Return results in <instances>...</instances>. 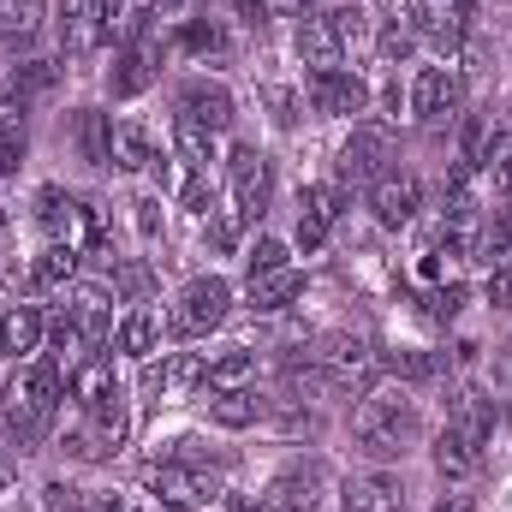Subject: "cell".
Returning <instances> with one entry per match:
<instances>
[{"label": "cell", "mask_w": 512, "mask_h": 512, "mask_svg": "<svg viewBox=\"0 0 512 512\" xmlns=\"http://www.w3.org/2000/svg\"><path fill=\"white\" fill-rule=\"evenodd\" d=\"M72 143L90 167H114V114L102 108H78L72 114Z\"/></svg>", "instance_id": "25"}, {"label": "cell", "mask_w": 512, "mask_h": 512, "mask_svg": "<svg viewBox=\"0 0 512 512\" xmlns=\"http://www.w3.org/2000/svg\"><path fill=\"white\" fill-rule=\"evenodd\" d=\"M72 399H78V411H84V423H90V435L108 447V453H120L131 435V405H126V387L114 376V358H90L84 370H72Z\"/></svg>", "instance_id": "2"}, {"label": "cell", "mask_w": 512, "mask_h": 512, "mask_svg": "<svg viewBox=\"0 0 512 512\" xmlns=\"http://www.w3.org/2000/svg\"><path fill=\"white\" fill-rule=\"evenodd\" d=\"M233 6H239V24H251V30H262V24L274 18V12H268V0H233Z\"/></svg>", "instance_id": "48"}, {"label": "cell", "mask_w": 512, "mask_h": 512, "mask_svg": "<svg viewBox=\"0 0 512 512\" xmlns=\"http://www.w3.org/2000/svg\"><path fill=\"white\" fill-rule=\"evenodd\" d=\"M203 239L215 245V251L227 256V251H239V239H245V221L233 215V209H215L209 221H203Z\"/></svg>", "instance_id": "40"}, {"label": "cell", "mask_w": 512, "mask_h": 512, "mask_svg": "<svg viewBox=\"0 0 512 512\" xmlns=\"http://www.w3.org/2000/svg\"><path fill=\"white\" fill-rule=\"evenodd\" d=\"M36 227L48 233V245H72V251H102L108 245V209L96 197H72L66 185L36 191Z\"/></svg>", "instance_id": "3"}, {"label": "cell", "mask_w": 512, "mask_h": 512, "mask_svg": "<svg viewBox=\"0 0 512 512\" xmlns=\"http://www.w3.org/2000/svg\"><path fill=\"white\" fill-rule=\"evenodd\" d=\"M459 304H465V286H435V292H423V310H429L435 322H453Z\"/></svg>", "instance_id": "44"}, {"label": "cell", "mask_w": 512, "mask_h": 512, "mask_svg": "<svg viewBox=\"0 0 512 512\" xmlns=\"http://www.w3.org/2000/svg\"><path fill=\"white\" fill-rule=\"evenodd\" d=\"M346 512H399L405 507V483L393 477V471H364V477H352L346 483Z\"/></svg>", "instance_id": "19"}, {"label": "cell", "mask_w": 512, "mask_h": 512, "mask_svg": "<svg viewBox=\"0 0 512 512\" xmlns=\"http://www.w3.org/2000/svg\"><path fill=\"white\" fill-rule=\"evenodd\" d=\"M405 18H411L417 42H429L435 54H459V42H465V12H459L453 0H417Z\"/></svg>", "instance_id": "13"}, {"label": "cell", "mask_w": 512, "mask_h": 512, "mask_svg": "<svg viewBox=\"0 0 512 512\" xmlns=\"http://www.w3.org/2000/svg\"><path fill=\"white\" fill-rule=\"evenodd\" d=\"M209 0H149V12L155 18H167V24H185V18H197Z\"/></svg>", "instance_id": "46"}, {"label": "cell", "mask_w": 512, "mask_h": 512, "mask_svg": "<svg viewBox=\"0 0 512 512\" xmlns=\"http://www.w3.org/2000/svg\"><path fill=\"white\" fill-rule=\"evenodd\" d=\"M149 0H102V42H137V36H149Z\"/></svg>", "instance_id": "30"}, {"label": "cell", "mask_w": 512, "mask_h": 512, "mask_svg": "<svg viewBox=\"0 0 512 512\" xmlns=\"http://www.w3.org/2000/svg\"><path fill=\"white\" fill-rule=\"evenodd\" d=\"M42 512H90V501H84L72 483H48V489H42Z\"/></svg>", "instance_id": "45"}, {"label": "cell", "mask_w": 512, "mask_h": 512, "mask_svg": "<svg viewBox=\"0 0 512 512\" xmlns=\"http://www.w3.org/2000/svg\"><path fill=\"white\" fill-rule=\"evenodd\" d=\"M340 185H304L298 191V245H304V256H316L322 245H328V233L340 227Z\"/></svg>", "instance_id": "11"}, {"label": "cell", "mask_w": 512, "mask_h": 512, "mask_svg": "<svg viewBox=\"0 0 512 512\" xmlns=\"http://www.w3.org/2000/svg\"><path fill=\"white\" fill-rule=\"evenodd\" d=\"M376 364H382L387 376H399V382H429V376L441 370V364H435L429 352H382Z\"/></svg>", "instance_id": "38"}, {"label": "cell", "mask_w": 512, "mask_h": 512, "mask_svg": "<svg viewBox=\"0 0 512 512\" xmlns=\"http://www.w3.org/2000/svg\"><path fill=\"white\" fill-rule=\"evenodd\" d=\"M54 30H60V48H66V54L102 48V0H60Z\"/></svg>", "instance_id": "16"}, {"label": "cell", "mask_w": 512, "mask_h": 512, "mask_svg": "<svg viewBox=\"0 0 512 512\" xmlns=\"http://www.w3.org/2000/svg\"><path fill=\"white\" fill-rule=\"evenodd\" d=\"M304 102H310L316 114H328V120H352V114L370 108V84H364L352 66H316V72L304 78Z\"/></svg>", "instance_id": "8"}, {"label": "cell", "mask_w": 512, "mask_h": 512, "mask_svg": "<svg viewBox=\"0 0 512 512\" xmlns=\"http://www.w3.org/2000/svg\"><path fill=\"white\" fill-rule=\"evenodd\" d=\"M66 316L96 340V346H108L114 340V298H108V286H72V304H66Z\"/></svg>", "instance_id": "20"}, {"label": "cell", "mask_w": 512, "mask_h": 512, "mask_svg": "<svg viewBox=\"0 0 512 512\" xmlns=\"http://www.w3.org/2000/svg\"><path fill=\"white\" fill-rule=\"evenodd\" d=\"M262 411H268V399L251 393V387H239V393H203V417L215 429H256Z\"/></svg>", "instance_id": "23"}, {"label": "cell", "mask_w": 512, "mask_h": 512, "mask_svg": "<svg viewBox=\"0 0 512 512\" xmlns=\"http://www.w3.org/2000/svg\"><path fill=\"white\" fill-rule=\"evenodd\" d=\"M42 340H48V316H42L36 304H12V310L0 316V352H6V358H30Z\"/></svg>", "instance_id": "24"}, {"label": "cell", "mask_w": 512, "mask_h": 512, "mask_svg": "<svg viewBox=\"0 0 512 512\" xmlns=\"http://www.w3.org/2000/svg\"><path fill=\"white\" fill-rule=\"evenodd\" d=\"M233 316V286L221 280V274H197V280H185L179 286V298H173V334L179 340H209L221 322Z\"/></svg>", "instance_id": "6"}, {"label": "cell", "mask_w": 512, "mask_h": 512, "mask_svg": "<svg viewBox=\"0 0 512 512\" xmlns=\"http://www.w3.org/2000/svg\"><path fill=\"white\" fill-rule=\"evenodd\" d=\"M179 120H197L203 131H221L233 126V90L227 84H215V78H191L185 90H179Z\"/></svg>", "instance_id": "14"}, {"label": "cell", "mask_w": 512, "mask_h": 512, "mask_svg": "<svg viewBox=\"0 0 512 512\" xmlns=\"http://www.w3.org/2000/svg\"><path fill=\"white\" fill-rule=\"evenodd\" d=\"M298 292H304V274L298 268H274V274H256L245 286V304L256 316H280L286 304H298Z\"/></svg>", "instance_id": "26"}, {"label": "cell", "mask_w": 512, "mask_h": 512, "mask_svg": "<svg viewBox=\"0 0 512 512\" xmlns=\"http://www.w3.org/2000/svg\"><path fill=\"white\" fill-rule=\"evenodd\" d=\"M387 161V131L382 126H358L346 137V149H340V179H352V185H364V179H376Z\"/></svg>", "instance_id": "18"}, {"label": "cell", "mask_w": 512, "mask_h": 512, "mask_svg": "<svg viewBox=\"0 0 512 512\" xmlns=\"http://www.w3.org/2000/svg\"><path fill=\"white\" fill-rule=\"evenodd\" d=\"M435 512H477V501H471V495H459V489H447V495L435 501Z\"/></svg>", "instance_id": "50"}, {"label": "cell", "mask_w": 512, "mask_h": 512, "mask_svg": "<svg viewBox=\"0 0 512 512\" xmlns=\"http://www.w3.org/2000/svg\"><path fill=\"white\" fill-rule=\"evenodd\" d=\"M131 221H137V239L155 245V239H161V197H137V203H131Z\"/></svg>", "instance_id": "43"}, {"label": "cell", "mask_w": 512, "mask_h": 512, "mask_svg": "<svg viewBox=\"0 0 512 512\" xmlns=\"http://www.w3.org/2000/svg\"><path fill=\"white\" fill-rule=\"evenodd\" d=\"M173 155H179L191 173H209L215 155H221V143H215V131H203L197 120H173Z\"/></svg>", "instance_id": "34"}, {"label": "cell", "mask_w": 512, "mask_h": 512, "mask_svg": "<svg viewBox=\"0 0 512 512\" xmlns=\"http://www.w3.org/2000/svg\"><path fill=\"white\" fill-rule=\"evenodd\" d=\"M72 274H78V251L72 245H48L42 256H30L24 286L30 292H60V286H72Z\"/></svg>", "instance_id": "33"}, {"label": "cell", "mask_w": 512, "mask_h": 512, "mask_svg": "<svg viewBox=\"0 0 512 512\" xmlns=\"http://www.w3.org/2000/svg\"><path fill=\"white\" fill-rule=\"evenodd\" d=\"M161 36H137V42H126L120 54H114V72H108V96L114 102H131V96H143L155 78H161Z\"/></svg>", "instance_id": "10"}, {"label": "cell", "mask_w": 512, "mask_h": 512, "mask_svg": "<svg viewBox=\"0 0 512 512\" xmlns=\"http://www.w3.org/2000/svg\"><path fill=\"white\" fill-rule=\"evenodd\" d=\"M459 102H465V90H459V72H453V66H423V72L411 78V114H417L423 126L447 120Z\"/></svg>", "instance_id": "12"}, {"label": "cell", "mask_w": 512, "mask_h": 512, "mask_svg": "<svg viewBox=\"0 0 512 512\" xmlns=\"http://www.w3.org/2000/svg\"><path fill=\"white\" fill-rule=\"evenodd\" d=\"M310 0H268V12H304Z\"/></svg>", "instance_id": "53"}, {"label": "cell", "mask_w": 512, "mask_h": 512, "mask_svg": "<svg viewBox=\"0 0 512 512\" xmlns=\"http://www.w3.org/2000/svg\"><path fill=\"white\" fill-rule=\"evenodd\" d=\"M322 512H346V507H322Z\"/></svg>", "instance_id": "55"}, {"label": "cell", "mask_w": 512, "mask_h": 512, "mask_svg": "<svg viewBox=\"0 0 512 512\" xmlns=\"http://www.w3.org/2000/svg\"><path fill=\"white\" fill-rule=\"evenodd\" d=\"M6 483H12V447L0 441V495H6Z\"/></svg>", "instance_id": "52"}, {"label": "cell", "mask_w": 512, "mask_h": 512, "mask_svg": "<svg viewBox=\"0 0 512 512\" xmlns=\"http://www.w3.org/2000/svg\"><path fill=\"white\" fill-rule=\"evenodd\" d=\"M256 382V352L251 346H221L203 352V393H239Z\"/></svg>", "instance_id": "17"}, {"label": "cell", "mask_w": 512, "mask_h": 512, "mask_svg": "<svg viewBox=\"0 0 512 512\" xmlns=\"http://www.w3.org/2000/svg\"><path fill=\"white\" fill-rule=\"evenodd\" d=\"M495 382H501V387H512V340L501 346V352H495Z\"/></svg>", "instance_id": "51"}, {"label": "cell", "mask_w": 512, "mask_h": 512, "mask_svg": "<svg viewBox=\"0 0 512 512\" xmlns=\"http://www.w3.org/2000/svg\"><path fill=\"white\" fill-rule=\"evenodd\" d=\"M256 96H262L268 120H274L280 131H292V126H298V114H304V90H292V84H262Z\"/></svg>", "instance_id": "36"}, {"label": "cell", "mask_w": 512, "mask_h": 512, "mask_svg": "<svg viewBox=\"0 0 512 512\" xmlns=\"http://www.w3.org/2000/svg\"><path fill=\"white\" fill-rule=\"evenodd\" d=\"M42 36V0H0V48L24 54Z\"/></svg>", "instance_id": "28"}, {"label": "cell", "mask_w": 512, "mask_h": 512, "mask_svg": "<svg viewBox=\"0 0 512 512\" xmlns=\"http://www.w3.org/2000/svg\"><path fill=\"white\" fill-rule=\"evenodd\" d=\"M370 36V12L364 6H328V12H304L298 24V60L316 66H340L358 42Z\"/></svg>", "instance_id": "5"}, {"label": "cell", "mask_w": 512, "mask_h": 512, "mask_svg": "<svg viewBox=\"0 0 512 512\" xmlns=\"http://www.w3.org/2000/svg\"><path fill=\"white\" fill-rule=\"evenodd\" d=\"M328 489H334V471L322 459H292L274 483H268V501L280 512H322L328 507Z\"/></svg>", "instance_id": "9"}, {"label": "cell", "mask_w": 512, "mask_h": 512, "mask_svg": "<svg viewBox=\"0 0 512 512\" xmlns=\"http://www.w3.org/2000/svg\"><path fill=\"white\" fill-rule=\"evenodd\" d=\"M114 167L120 173H149L155 167V137L143 120H114Z\"/></svg>", "instance_id": "31"}, {"label": "cell", "mask_w": 512, "mask_h": 512, "mask_svg": "<svg viewBox=\"0 0 512 512\" xmlns=\"http://www.w3.org/2000/svg\"><path fill=\"white\" fill-rule=\"evenodd\" d=\"M227 512H280L268 495H256V501H245V495H227Z\"/></svg>", "instance_id": "49"}, {"label": "cell", "mask_w": 512, "mask_h": 512, "mask_svg": "<svg viewBox=\"0 0 512 512\" xmlns=\"http://www.w3.org/2000/svg\"><path fill=\"white\" fill-rule=\"evenodd\" d=\"M179 209H185V215H197V221H209V215H215V185H209V173H191V179L179 185Z\"/></svg>", "instance_id": "42"}, {"label": "cell", "mask_w": 512, "mask_h": 512, "mask_svg": "<svg viewBox=\"0 0 512 512\" xmlns=\"http://www.w3.org/2000/svg\"><path fill=\"white\" fill-rule=\"evenodd\" d=\"M48 346H54L48 358H54V370H60V376L84 370V364H90V358L102 352V346H96V340H90V334H84V328H78V322L66 316V310H60V316L48 322Z\"/></svg>", "instance_id": "21"}, {"label": "cell", "mask_w": 512, "mask_h": 512, "mask_svg": "<svg viewBox=\"0 0 512 512\" xmlns=\"http://www.w3.org/2000/svg\"><path fill=\"white\" fill-rule=\"evenodd\" d=\"M489 304H495V310H512V262L489 274Z\"/></svg>", "instance_id": "47"}, {"label": "cell", "mask_w": 512, "mask_h": 512, "mask_svg": "<svg viewBox=\"0 0 512 512\" xmlns=\"http://www.w3.org/2000/svg\"><path fill=\"white\" fill-rule=\"evenodd\" d=\"M54 411H60V370H54V358L18 364V376L6 387V423H12V435H18L24 447L42 441L48 423H54Z\"/></svg>", "instance_id": "4"}, {"label": "cell", "mask_w": 512, "mask_h": 512, "mask_svg": "<svg viewBox=\"0 0 512 512\" xmlns=\"http://www.w3.org/2000/svg\"><path fill=\"white\" fill-rule=\"evenodd\" d=\"M429 459H435V471H441L447 483H465V477H477V465H483V459H477V447H471V441H459L453 429H441V435H435Z\"/></svg>", "instance_id": "35"}, {"label": "cell", "mask_w": 512, "mask_h": 512, "mask_svg": "<svg viewBox=\"0 0 512 512\" xmlns=\"http://www.w3.org/2000/svg\"><path fill=\"white\" fill-rule=\"evenodd\" d=\"M54 78H60V66H54V60H30V66H18L12 90L30 102V96H48V90H54Z\"/></svg>", "instance_id": "41"}, {"label": "cell", "mask_w": 512, "mask_h": 512, "mask_svg": "<svg viewBox=\"0 0 512 512\" xmlns=\"http://www.w3.org/2000/svg\"><path fill=\"white\" fill-rule=\"evenodd\" d=\"M227 185H233V215L251 227L268 215V197H274V161L256 149V143H239L233 161H227Z\"/></svg>", "instance_id": "7"}, {"label": "cell", "mask_w": 512, "mask_h": 512, "mask_svg": "<svg viewBox=\"0 0 512 512\" xmlns=\"http://www.w3.org/2000/svg\"><path fill=\"white\" fill-rule=\"evenodd\" d=\"M6 233H12V221H6V209H0V245H6Z\"/></svg>", "instance_id": "54"}, {"label": "cell", "mask_w": 512, "mask_h": 512, "mask_svg": "<svg viewBox=\"0 0 512 512\" xmlns=\"http://www.w3.org/2000/svg\"><path fill=\"white\" fill-rule=\"evenodd\" d=\"M376 48H382L387 66H399V60H411L417 54V30H411V18H387L382 36H376Z\"/></svg>", "instance_id": "37"}, {"label": "cell", "mask_w": 512, "mask_h": 512, "mask_svg": "<svg viewBox=\"0 0 512 512\" xmlns=\"http://www.w3.org/2000/svg\"><path fill=\"white\" fill-rule=\"evenodd\" d=\"M447 429H453L459 441L483 447V441L495 435V399H489V393H477V387H465V393L453 399V411H447Z\"/></svg>", "instance_id": "22"}, {"label": "cell", "mask_w": 512, "mask_h": 512, "mask_svg": "<svg viewBox=\"0 0 512 512\" xmlns=\"http://www.w3.org/2000/svg\"><path fill=\"white\" fill-rule=\"evenodd\" d=\"M114 352H120V358H137V364H149V358L161 352V316H155V310H131L126 322L114 328Z\"/></svg>", "instance_id": "29"}, {"label": "cell", "mask_w": 512, "mask_h": 512, "mask_svg": "<svg viewBox=\"0 0 512 512\" xmlns=\"http://www.w3.org/2000/svg\"><path fill=\"white\" fill-rule=\"evenodd\" d=\"M274 268H292V256H286V245L274 233H262L251 251H245V274L256 280V274H274Z\"/></svg>", "instance_id": "39"}, {"label": "cell", "mask_w": 512, "mask_h": 512, "mask_svg": "<svg viewBox=\"0 0 512 512\" xmlns=\"http://www.w3.org/2000/svg\"><path fill=\"white\" fill-rule=\"evenodd\" d=\"M423 441V417H417V405L405 399V393H370V399H358V411H352V447L364 453V459H405L411 447Z\"/></svg>", "instance_id": "1"}, {"label": "cell", "mask_w": 512, "mask_h": 512, "mask_svg": "<svg viewBox=\"0 0 512 512\" xmlns=\"http://www.w3.org/2000/svg\"><path fill=\"white\" fill-rule=\"evenodd\" d=\"M417 203H423V185L411 173H376L370 179V209H376L382 227H411Z\"/></svg>", "instance_id": "15"}, {"label": "cell", "mask_w": 512, "mask_h": 512, "mask_svg": "<svg viewBox=\"0 0 512 512\" xmlns=\"http://www.w3.org/2000/svg\"><path fill=\"white\" fill-rule=\"evenodd\" d=\"M24 108L30 102L18 90H0V179H12L24 167V143H30L24 137Z\"/></svg>", "instance_id": "27"}, {"label": "cell", "mask_w": 512, "mask_h": 512, "mask_svg": "<svg viewBox=\"0 0 512 512\" xmlns=\"http://www.w3.org/2000/svg\"><path fill=\"white\" fill-rule=\"evenodd\" d=\"M173 48H185V54H197V60H209V54H227L233 42H227V24H221V18H209V12H197V18H185V24H173Z\"/></svg>", "instance_id": "32"}]
</instances>
